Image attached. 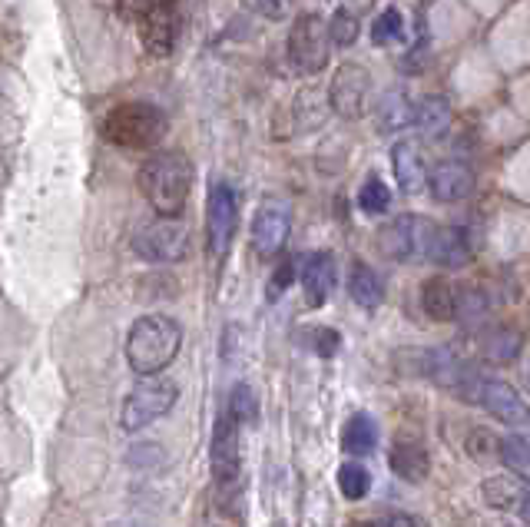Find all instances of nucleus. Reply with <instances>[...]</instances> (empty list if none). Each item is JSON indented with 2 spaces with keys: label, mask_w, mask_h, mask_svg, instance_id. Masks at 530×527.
<instances>
[{
  "label": "nucleus",
  "mask_w": 530,
  "mask_h": 527,
  "mask_svg": "<svg viewBox=\"0 0 530 527\" xmlns=\"http://www.w3.org/2000/svg\"><path fill=\"white\" fill-rule=\"evenodd\" d=\"M302 339H305V345H309L315 355H322V358H332L338 349H342V335H338L335 329H328V325H315V329H305Z\"/></svg>",
  "instance_id": "32"
},
{
  "label": "nucleus",
  "mask_w": 530,
  "mask_h": 527,
  "mask_svg": "<svg viewBox=\"0 0 530 527\" xmlns=\"http://www.w3.org/2000/svg\"><path fill=\"white\" fill-rule=\"evenodd\" d=\"M332 37H328V24H322V17L305 10L292 20L289 27V60L299 73H322L332 57Z\"/></svg>",
  "instance_id": "5"
},
{
  "label": "nucleus",
  "mask_w": 530,
  "mask_h": 527,
  "mask_svg": "<svg viewBox=\"0 0 530 527\" xmlns=\"http://www.w3.org/2000/svg\"><path fill=\"white\" fill-rule=\"evenodd\" d=\"M428 259L441 269H464L471 262V242L461 229H438L431 239Z\"/></svg>",
  "instance_id": "17"
},
{
  "label": "nucleus",
  "mask_w": 530,
  "mask_h": 527,
  "mask_svg": "<svg viewBox=\"0 0 530 527\" xmlns=\"http://www.w3.org/2000/svg\"><path fill=\"white\" fill-rule=\"evenodd\" d=\"M378 123L385 133H398V130H405V126L415 123V107H411L405 90L391 87L385 97L378 100Z\"/></svg>",
  "instance_id": "23"
},
{
  "label": "nucleus",
  "mask_w": 530,
  "mask_h": 527,
  "mask_svg": "<svg viewBox=\"0 0 530 527\" xmlns=\"http://www.w3.org/2000/svg\"><path fill=\"white\" fill-rule=\"evenodd\" d=\"M428 189H431V196L438 199V203H458V199L471 196L474 173H471L464 163H458V160L438 163V166L431 170Z\"/></svg>",
  "instance_id": "16"
},
{
  "label": "nucleus",
  "mask_w": 530,
  "mask_h": 527,
  "mask_svg": "<svg viewBox=\"0 0 530 527\" xmlns=\"http://www.w3.org/2000/svg\"><path fill=\"white\" fill-rule=\"evenodd\" d=\"M140 40L146 44V50L156 57H166L176 44L179 34V17H176V0H156L153 7H146L140 17Z\"/></svg>",
  "instance_id": "11"
},
{
  "label": "nucleus",
  "mask_w": 530,
  "mask_h": 527,
  "mask_svg": "<svg viewBox=\"0 0 530 527\" xmlns=\"http://www.w3.org/2000/svg\"><path fill=\"white\" fill-rule=\"evenodd\" d=\"M242 4L265 20H285V0H242Z\"/></svg>",
  "instance_id": "36"
},
{
  "label": "nucleus",
  "mask_w": 530,
  "mask_h": 527,
  "mask_svg": "<svg viewBox=\"0 0 530 527\" xmlns=\"http://www.w3.org/2000/svg\"><path fill=\"white\" fill-rule=\"evenodd\" d=\"M501 461L514 474H530V441L524 435H507L501 441Z\"/></svg>",
  "instance_id": "31"
},
{
  "label": "nucleus",
  "mask_w": 530,
  "mask_h": 527,
  "mask_svg": "<svg viewBox=\"0 0 530 527\" xmlns=\"http://www.w3.org/2000/svg\"><path fill=\"white\" fill-rule=\"evenodd\" d=\"M338 491L345 494L348 501H362L365 494L371 491V474L362 465H342L338 468Z\"/></svg>",
  "instance_id": "28"
},
{
  "label": "nucleus",
  "mask_w": 530,
  "mask_h": 527,
  "mask_svg": "<svg viewBox=\"0 0 530 527\" xmlns=\"http://www.w3.org/2000/svg\"><path fill=\"white\" fill-rule=\"evenodd\" d=\"M391 170H395V179L398 186L405 189L408 196L421 193L424 186H428V166H424V156L421 150L411 140H398L395 146H391Z\"/></svg>",
  "instance_id": "15"
},
{
  "label": "nucleus",
  "mask_w": 530,
  "mask_h": 527,
  "mask_svg": "<svg viewBox=\"0 0 530 527\" xmlns=\"http://www.w3.org/2000/svg\"><path fill=\"white\" fill-rule=\"evenodd\" d=\"M388 465L408 484H421L431 471L428 451H424V445H418V441H395V448H391V455H388Z\"/></svg>",
  "instance_id": "18"
},
{
  "label": "nucleus",
  "mask_w": 530,
  "mask_h": 527,
  "mask_svg": "<svg viewBox=\"0 0 530 527\" xmlns=\"http://www.w3.org/2000/svg\"><path fill=\"white\" fill-rule=\"evenodd\" d=\"M183 349V325L173 315H140L126 335V362L136 375H159Z\"/></svg>",
  "instance_id": "2"
},
{
  "label": "nucleus",
  "mask_w": 530,
  "mask_h": 527,
  "mask_svg": "<svg viewBox=\"0 0 530 527\" xmlns=\"http://www.w3.org/2000/svg\"><path fill=\"white\" fill-rule=\"evenodd\" d=\"M289 229H292V216H289V206H285L282 199H269V203H262L256 209V216H252V229H249L252 252H256L259 259L279 256L285 239H289Z\"/></svg>",
  "instance_id": "9"
},
{
  "label": "nucleus",
  "mask_w": 530,
  "mask_h": 527,
  "mask_svg": "<svg viewBox=\"0 0 530 527\" xmlns=\"http://www.w3.org/2000/svg\"><path fill=\"white\" fill-rule=\"evenodd\" d=\"M133 252L146 262H179L189 252V233L176 219L159 216L133 233Z\"/></svg>",
  "instance_id": "7"
},
{
  "label": "nucleus",
  "mask_w": 530,
  "mask_h": 527,
  "mask_svg": "<svg viewBox=\"0 0 530 527\" xmlns=\"http://www.w3.org/2000/svg\"><path fill=\"white\" fill-rule=\"evenodd\" d=\"M484 355L491 358V362H514L517 355H521V335L511 332V329H497L484 339Z\"/></svg>",
  "instance_id": "25"
},
{
  "label": "nucleus",
  "mask_w": 530,
  "mask_h": 527,
  "mask_svg": "<svg viewBox=\"0 0 530 527\" xmlns=\"http://www.w3.org/2000/svg\"><path fill=\"white\" fill-rule=\"evenodd\" d=\"M239 421L229 415H219L216 431H212V474L219 484H232L239 478Z\"/></svg>",
  "instance_id": "12"
},
{
  "label": "nucleus",
  "mask_w": 530,
  "mask_h": 527,
  "mask_svg": "<svg viewBox=\"0 0 530 527\" xmlns=\"http://www.w3.org/2000/svg\"><path fill=\"white\" fill-rule=\"evenodd\" d=\"M368 93H371L368 70H362L358 63H342L332 77V87H328V103H332V110L342 120H358L368 107Z\"/></svg>",
  "instance_id": "10"
},
{
  "label": "nucleus",
  "mask_w": 530,
  "mask_h": 527,
  "mask_svg": "<svg viewBox=\"0 0 530 527\" xmlns=\"http://www.w3.org/2000/svg\"><path fill=\"white\" fill-rule=\"evenodd\" d=\"M292 279H295V262H292V259H282V262H279V269L272 272L269 289H265V295H269V302L279 299V295L292 286Z\"/></svg>",
  "instance_id": "35"
},
{
  "label": "nucleus",
  "mask_w": 530,
  "mask_h": 527,
  "mask_svg": "<svg viewBox=\"0 0 530 527\" xmlns=\"http://www.w3.org/2000/svg\"><path fill=\"white\" fill-rule=\"evenodd\" d=\"M481 405L491 411L494 418H501L504 425L521 428V425H527V421H530V408L524 405V398L517 395L507 382H497V378H484Z\"/></svg>",
  "instance_id": "14"
},
{
  "label": "nucleus",
  "mask_w": 530,
  "mask_h": 527,
  "mask_svg": "<svg viewBox=\"0 0 530 527\" xmlns=\"http://www.w3.org/2000/svg\"><path fill=\"white\" fill-rule=\"evenodd\" d=\"M236 223H239L236 189H232L226 179H216V183L209 186V203H206V242L216 259H222L229 252Z\"/></svg>",
  "instance_id": "8"
},
{
  "label": "nucleus",
  "mask_w": 530,
  "mask_h": 527,
  "mask_svg": "<svg viewBox=\"0 0 530 527\" xmlns=\"http://www.w3.org/2000/svg\"><path fill=\"white\" fill-rule=\"evenodd\" d=\"M378 445V425H375V418L365 415V411H358V415H352L345 421V428H342V451L345 455H352V458H365L371 455Z\"/></svg>",
  "instance_id": "21"
},
{
  "label": "nucleus",
  "mask_w": 530,
  "mask_h": 527,
  "mask_svg": "<svg viewBox=\"0 0 530 527\" xmlns=\"http://www.w3.org/2000/svg\"><path fill=\"white\" fill-rule=\"evenodd\" d=\"M385 527H428L421 518H415V514H391V518L385 521Z\"/></svg>",
  "instance_id": "37"
},
{
  "label": "nucleus",
  "mask_w": 530,
  "mask_h": 527,
  "mask_svg": "<svg viewBox=\"0 0 530 527\" xmlns=\"http://www.w3.org/2000/svg\"><path fill=\"white\" fill-rule=\"evenodd\" d=\"M348 295L362 309H378L385 302V282L368 262H352V269H348Z\"/></svg>",
  "instance_id": "19"
},
{
  "label": "nucleus",
  "mask_w": 530,
  "mask_h": 527,
  "mask_svg": "<svg viewBox=\"0 0 530 527\" xmlns=\"http://www.w3.org/2000/svg\"><path fill=\"white\" fill-rule=\"evenodd\" d=\"M521 518H524V521L530 524V488H527V491L521 494Z\"/></svg>",
  "instance_id": "38"
},
{
  "label": "nucleus",
  "mask_w": 530,
  "mask_h": 527,
  "mask_svg": "<svg viewBox=\"0 0 530 527\" xmlns=\"http://www.w3.org/2000/svg\"><path fill=\"white\" fill-rule=\"evenodd\" d=\"M189 189H193V163L179 150H159L140 166V193L156 216H183Z\"/></svg>",
  "instance_id": "1"
},
{
  "label": "nucleus",
  "mask_w": 530,
  "mask_h": 527,
  "mask_svg": "<svg viewBox=\"0 0 530 527\" xmlns=\"http://www.w3.org/2000/svg\"><path fill=\"white\" fill-rule=\"evenodd\" d=\"M415 126L421 130V136H428V140H441V136L451 130V107H448V100L438 97V93L424 97L418 107H415Z\"/></svg>",
  "instance_id": "22"
},
{
  "label": "nucleus",
  "mask_w": 530,
  "mask_h": 527,
  "mask_svg": "<svg viewBox=\"0 0 530 527\" xmlns=\"http://www.w3.org/2000/svg\"><path fill=\"white\" fill-rule=\"evenodd\" d=\"M352 527H381V524H352Z\"/></svg>",
  "instance_id": "39"
},
{
  "label": "nucleus",
  "mask_w": 530,
  "mask_h": 527,
  "mask_svg": "<svg viewBox=\"0 0 530 527\" xmlns=\"http://www.w3.org/2000/svg\"><path fill=\"white\" fill-rule=\"evenodd\" d=\"M468 455L474 461H481V465H487V461H497V458H501V441H497L491 431L474 428L468 435Z\"/></svg>",
  "instance_id": "33"
},
{
  "label": "nucleus",
  "mask_w": 530,
  "mask_h": 527,
  "mask_svg": "<svg viewBox=\"0 0 530 527\" xmlns=\"http://www.w3.org/2000/svg\"><path fill=\"white\" fill-rule=\"evenodd\" d=\"M176 398H179V388L173 378H163V375L143 378L123 402V411H120L123 431H140L146 425H153L156 418H163L173 411Z\"/></svg>",
  "instance_id": "4"
},
{
  "label": "nucleus",
  "mask_w": 530,
  "mask_h": 527,
  "mask_svg": "<svg viewBox=\"0 0 530 527\" xmlns=\"http://www.w3.org/2000/svg\"><path fill=\"white\" fill-rule=\"evenodd\" d=\"M484 312H487V295L481 289H464L458 292V319L461 322H477V319H484Z\"/></svg>",
  "instance_id": "34"
},
{
  "label": "nucleus",
  "mask_w": 530,
  "mask_h": 527,
  "mask_svg": "<svg viewBox=\"0 0 530 527\" xmlns=\"http://www.w3.org/2000/svg\"><path fill=\"white\" fill-rule=\"evenodd\" d=\"M521 488L511 478H487L484 481V501L491 504L494 511H507L514 504H521Z\"/></svg>",
  "instance_id": "27"
},
{
  "label": "nucleus",
  "mask_w": 530,
  "mask_h": 527,
  "mask_svg": "<svg viewBox=\"0 0 530 527\" xmlns=\"http://www.w3.org/2000/svg\"><path fill=\"white\" fill-rule=\"evenodd\" d=\"M358 206H362V213L368 216H381V213H388V206H391V189L381 183L378 176H368L362 189H358Z\"/></svg>",
  "instance_id": "26"
},
{
  "label": "nucleus",
  "mask_w": 530,
  "mask_h": 527,
  "mask_svg": "<svg viewBox=\"0 0 530 527\" xmlns=\"http://www.w3.org/2000/svg\"><path fill=\"white\" fill-rule=\"evenodd\" d=\"M358 17L348 7H338L332 17H328V37H332L335 47H352L358 40Z\"/></svg>",
  "instance_id": "29"
},
{
  "label": "nucleus",
  "mask_w": 530,
  "mask_h": 527,
  "mask_svg": "<svg viewBox=\"0 0 530 527\" xmlns=\"http://www.w3.org/2000/svg\"><path fill=\"white\" fill-rule=\"evenodd\" d=\"M401 37H405V17L398 7H385L371 24V40H375V47H391Z\"/></svg>",
  "instance_id": "24"
},
{
  "label": "nucleus",
  "mask_w": 530,
  "mask_h": 527,
  "mask_svg": "<svg viewBox=\"0 0 530 527\" xmlns=\"http://www.w3.org/2000/svg\"><path fill=\"white\" fill-rule=\"evenodd\" d=\"M166 136V117L153 103H120L103 117V140L120 150H156Z\"/></svg>",
  "instance_id": "3"
},
{
  "label": "nucleus",
  "mask_w": 530,
  "mask_h": 527,
  "mask_svg": "<svg viewBox=\"0 0 530 527\" xmlns=\"http://www.w3.org/2000/svg\"><path fill=\"white\" fill-rule=\"evenodd\" d=\"M434 233H438V226H434L431 219L415 216V213H405V216L391 219L388 226H381L378 249H381V256H388V259H395V262L428 259V249H431Z\"/></svg>",
  "instance_id": "6"
},
{
  "label": "nucleus",
  "mask_w": 530,
  "mask_h": 527,
  "mask_svg": "<svg viewBox=\"0 0 530 527\" xmlns=\"http://www.w3.org/2000/svg\"><path fill=\"white\" fill-rule=\"evenodd\" d=\"M421 305H424V312H428L434 322L458 319V289H454L448 279L434 276V279L424 282Z\"/></svg>",
  "instance_id": "20"
},
{
  "label": "nucleus",
  "mask_w": 530,
  "mask_h": 527,
  "mask_svg": "<svg viewBox=\"0 0 530 527\" xmlns=\"http://www.w3.org/2000/svg\"><path fill=\"white\" fill-rule=\"evenodd\" d=\"M229 415L236 418L239 425H256L259 402H256V392H252L249 385H236L229 392Z\"/></svg>",
  "instance_id": "30"
},
{
  "label": "nucleus",
  "mask_w": 530,
  "mask_h": 527,
  "mask_svg": "<svg viewBox=\"0 0 530 527\" xmlns=\"http://www.w3.org/2000/svg\"><path fill=\"white\" fill-rule=\"evenodd\" d=\"M302 289H305V302L312 305V309H322L328 302V295L335 292V282H338V269H335V259L332 252H312L309 259L302 262Z\"/></svg>",
  "instance_id": "13"
}]
</instances>
